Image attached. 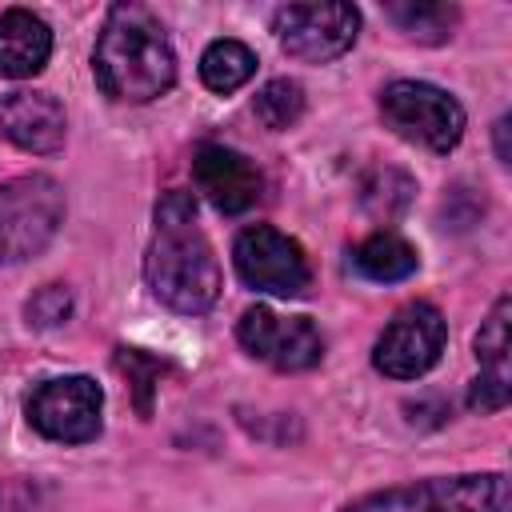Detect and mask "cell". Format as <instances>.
Instances as JSON below:
<instances>
[{"label":"cell","mask_w":512,"mask_h":512,"mask_svg":"<svg viewBox=\"0 0 512 512\" xmlns=\"http://www.w3.org/2000/svg\"><path fill=\"white\" fill-rule=\"evenodd\" d=\"M144 280L152 296L184 316L208 312L220 296V264L204 232L196 228V196L164 192L156 204V236L144 256Z\"/></svg>","instance_id":"cell-1"},{"label":"cell","mask_w":512,"mask_h":512,"mask_svg":"<svg viewBox=\"0 0 512 512\" xmlns=\"http://www.w3.org/2000/svg\"><path fill=\"white\" fill-rule=\"evenodd\" d=\"M92 72L100 92L120 104H148L164 96L176 80V52L160 16L136 0L112 4L96 36Z\"/></svg>","instance_id":"cell-2"},{"label":"cell","mask_w":512,"mask_h":512,"mask_svg":"<svg viewBox=\"0 0 512 512\" xmlns=\"http://www.w3.org/2000/svg\"><path fill=\"white\" fill-rule=\"evenodd\" d=\"M64 220V192L52 176L32 172L0 184V264L40 256Z\"/></svg>","instance_id":"cell-3"},{"label":"cell","mask_w":512,"mask_h":512,"mask_svg":"<svg viewBox=\"0 0 512 512\" xmlns=\"http://www.w3.org/2000/svg\"><path fill=\"white\" fill-rule=\"evenodd\" d=\"M344 512H508V480L500 472L416 480L360 496Z\"/></svg>","instance_id":"cell-4"},{"label":"cell","mask_w":512,"mask_h":512,"mask_svg":"<svg viewBox=\"0 0 512 512\" xmlns=\"http://www.w3.org/2000/svg\"><path fill=\"white\" fill-rule=\"evenodd\" d=\"M380 112L400 140L428 152H452L464 136L460 100L428 80H392L380 92Z\"/></svg>","instance_id":"cell-5"},{"label":"cell","mask_w":512,"mask_h":512,"mask_svg":"<svg viewBox=\"0 0 512 512\" xmlns=\"http://www.w3.org/2000/svg\"><path fill=\"white\" fill-rule=\"evenodd\" d=\"M104 412V392L92 376H52L32 388L24 400L28 424L56 444H84L96 440Z\"/></svg>","instance_id":"cell-6"},{"label":"cell","mask_w":512,"mask_h":512,"mask_svg":"<svg viewBox=\"0 0 512 512\" xmlns=\"http://www.w3.org/2000/svg\"><path fill=\"white\" fill-rule=\"evenodd\" d=\"M232 264H236V276L248 288L280 296V300L300 296L308 288V280H312L304 248L288 232H280L272 224L244 228L236 236V244H232Z\"/></svg>","instance_id":"cell-7"},{"label":"cell","mask_w":512,"mask_h":512,"mask_svg":"<svg viewBox=\"0 0 512 512\" xmlns=\"http://www.w3.org/2000/svg\"><path fill=\"white\" fill-rule=\"evenodd\" d=\"M272 32L280 48L304 64H328L356 44L360 12L352 4H284L272 16Z\"/></svg>","instance_id":"cell-8"},{"label":"cell","mask_w":512,"mask_h":512,"mask_svg":"<svg viewBox=\"0 0 512 512\" xmlns=\"http://www.w3.org/2000/svg\"><path fill=\"white\" fill-rule=\"evenodd\" d=\"M444 340H448V324H444L440 308L428 300H412L376 336L372 364H376V372H384L392 380H416L440 360Z\"/></svg>","instance_id":"cell-9"},{"label":"cell","mask_w":512,"mask_h":512,"mask_svg":"<svg viewBox=\"0 0 512 512\" xmlns=\"http://www.w3.org/2000/svg\"><path fill=\"white\" fill-rule=\"evenodd\" d=\"M236 336L248 348V356L272 364L276 372H304L324 356V340L308 316H280L264 304L240 316Z\"/></svg>","instance_id":"cell-10"},{"label":"cell","mask_w":512,"mask_h":512,"mask_svg":"<svg viewBox=\"0 0 512 512\" xmlns=\"http://www.w3.org/2000/svg\"><path fill=\"white\" fill-rule=\"evenodd\" d=\"M192 180H196L200 196L224 216L248 212L264 192L260 168L244 152L224 148V144H200L192 152Z\"/></svg>","instance_id":"cell-11"},{"label":"cell","mask_w":512,"mask_h":512,"mask_svg":"<svg viewBox=\"0 0 512 512\" xmlns=\"http://www.w3.org/2000/svg\"><path fill=\"white\" fill-rule=\"evenodd\" d=\"M0 128L16 148L44 156V152H56L64 144L68 120H64V104L52 92L16 88L0 100Z\"/></svg>","instance_id":"cell-12"},{"label":"cell","mask_w":512,"mask_h":512,"mask_svg":"<svg viewBox=\"0 0 512 512\" xmlns=\"http://www.w3.org/2000/svg\"><path fill=\"white\" fill-rule=\"evenodd\" d=\"M508 312H512V300L500 296L496 308L488 312L484 328L476 332L480 376L472 380V392H468V404L476 412H500L508 404V384H512V364H508Z\"/></svg>","instance_id":"cell-13"},{"label":"cell","mask_w":512,"mask_h":512,"mask_svg":"<svg viewBox=\"0 0 512 512\" xmlns=\"http://www.w3.org/2000/svg\"><path fill=\"white\" fill-rule=\"evenodd\" d=\"M52 56V28L28 8L0 12V76L24 80L36 76Z\"/></svg>","instance_id":"cell-14"},{"label":"cell","mask_w":512,"mask_h":512,"mask_svg":"<svg viewBox=\"0 0 512 512\" xmlns=\"http://www.w3.org/2000/svg\"><path fill=\"white\" fill-rule=\"evenodd\" d=\"M352 264L364 280L396 284V280H408L416 272V248L396 232H372L368 240L356 244Z\"/></svg>","instance_id":"cell-15"},{"label":"cell","mask_w":512,"mask_h":512,"mask_svg":"<svg viewBox=\"0 0 512 512\" xmlns=\"http://www.w3.org/2000/svg\"><path fill=\"white\" fill-rule=\"evenodd\" d=\"M252 72H256V52L240 40H212L200 56V80H204V88H212L220 96L244 88L252 80Z\"/></svg>","instance_id":"cell-16"},{"label":"cell","mask_w":512,"mask_h":512,"mask_svg":"<svg viewBox=\"0 0 512 512\" xmlns=\"http://www.w3.org/2000/svg\"><path fill=\"white\" fill-rule=\"evenodd\" d=\"M388 20L408 32L412 40H424V44H440L452 36L456 28V8L452 4H432V0H408V4H384Z\"/></svg>","instance_id":"cell-17"},{"label":"cell","mask_w":512,"mask_h":512,"mask_svg":"<svg viewBox=\"0 0 512 512\" xmlns=\"http://www.w3.org/2000/svg\"><path fill=\"white\" fill-rule=\"evenodd\" d=\"M256 116L264 128L272 132H284L292 128L300 116H304V88L296 80H268L260 92H256Z\"/></svg>","instance_id":"cell-18"},{"label":"cell","mask_w":512,"mask_h":512,"mask_svg":"<svg viewBox=\"0 0 512 512\" xmlns=\"http://www.w3.org/2000/svg\"><path fill=\"white\" fill-rule=\"evenodd\" d=\"M68 312H72V292H68L64 284H48V288H40V292L28 300V320L40 324V328L60 324Z\"/></svg>","instance_id":"cell-19"},{"label":"cell","mask_w":512,"mask_h":512,"mask_svg":"<svg viewBox=\"0 0 512 512\" xmlns=\"http://www.w3.org/2000/svg\"><path fill=\"white\" fill-rule=\"evenodd\" d=\"M496 156H500V164L512 160V152H508V116L496 120Z\"/></svg>","instance_id":"cell-20"}]
</instances>
